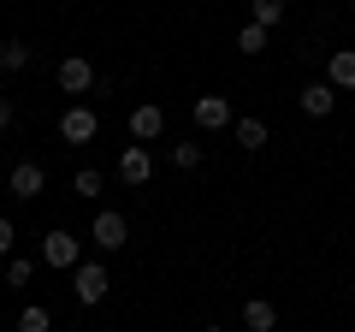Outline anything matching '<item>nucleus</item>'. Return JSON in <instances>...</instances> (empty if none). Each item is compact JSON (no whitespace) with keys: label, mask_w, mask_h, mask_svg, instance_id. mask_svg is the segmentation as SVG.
Listing matches in <instances>:
<instances>
[{"label":"nucleus","mask_w":355,"mask_h":332,"mask_svg":"<svg viewBox=\"0 0 355 332\" xmlns=\"http://www.w3.org/2000/svg\"><path fill=\"white\" fill-rule=\"evenodd\" d=\"M30 273H36L30 256H6V285H30Z\"/></svg>","instance_id":"18"},{"label":"nucleus","mask_w":355,"mask_h":332,"mask_svg":"<svg viewBox=\"0 0 355 332\" xmlns=\"http://www.w3.org/2000/svg\"><path fill=\"white\" fill-rule=\"evenodd\" d=\"M60 90L65 95H89V90H95V65L77 60V53H71V60H60Z\"/></svg>","instance_id":"4"},{"label":"nucleus","mask_w":355,"mask_h":332,"mask_svg":"<svg viewBox=\"0 0 355 332\" xmlns=\"http://www.w3.org/2000/svg\"><path fill=\"white\" fill-rule=\"evenodd\" d=\"M166 131V107H154V101H142V107H130V137L137 142H148V137H160Z\"/></svg>","instance_id":"8"},{"label":"nucleus","mask_w":355,"mask_h":332,"mask_svg":"<svg viewBox=\"0 0 355 332\" xmlns=\"http://www.w3.org/2000/svg\"><path fill=\"white\" fill-rule=\"evenodd\" d=\"M18 65H30V48L24 42H0V72H18Z\"/></svg>","instance_id":"17"},{"label":"nucleus","mask_w":355,"mask_h":332,"mask_svg":"<svg viewBox=\"0 0 355 332\" xmlns=\"http://www.w3.org/2000/svg\"><path fill=\"white\" fill-rule=\"evenodd\" d=\"M71 190L95 202V196H101V172H95V166H83V172H77V179H71Z\"/></svg>","instance_id":"19"},{"label":"nucleus","mask_w":355,"mask_h":332,"mask_svg":"<svg viewBox=\"0 0 355 332\" xmlns=\"http://www.w3.org/2000/svg\"><path fill=\"white\" fill-rule=\"evenodd\" d=\"M89 238L113 256V249H125V243H130V226H125V214H119V208H101V214H95V226H89Z\"/></svg>","instance_id":"1"},{"label":"nucleus","mask_w":355,"mask_h":332,"mask_svg":"<svg viewBox=\"0 0 355 332\" xmlns=\"http://www.w3.org/2000/svg\"><path fill=\"white\" fill-rule=\"evenodd\" d=\"M243 326L249 332H272L279 326V308L266 303V297H249V303H243Z\"/></svg>","instance_id":"11"},{"label":"nucleus","mask_w":355,"mask_h":332,"mask_svg":"<svg viewBox=\"0 0 355 332\" xmlns=\"http://www.w3.org/2000/svg\"><path fill=\"white\" fill-rule=\"evenodd\" d=\"M172 166H178V172H196V166H202V142H178V149H172Z\"/></svg>","instance_id":"16"},{"label":"nucleus","mask_w":355,"mask_h":332,"mask_svg":"<svg viewBox=\"0 0 355 332\" xmlns=\"http://www.w3.org/2000/svg\"><path fill=\"white\" fill-rule=\"evenodd\" d=\"M237 48H243V53H261V48H266V24H254V18H249V24L237 30Z\"/></svg>","instance_id":"15"},{"label":"nucleus","mask_w":355,"mask_h":332,"mask_svg":"<svg viewBox=\"0 0 355 332\" xmlns=\"http://www.w3.org/2000/svg\"><path fill=\"white\" fill-rule=\"evenodd\" d=\"M249 13H254V24H266V30H272V24L284 18V0H249Z\"/></svg>","instance_id":"14"},{"label":"nucleus","mask_w":355,"mask_h":332,"mask_svg":"<svg viewBox=\"0 0 355 332\" xmlns=\"http://www.w3.org/2000/svg\"><path fill=\"white\" fill-rule=\"evenodd\" d=\"M48 326H53V320H48V308H36V303H30L24 315H18V332H48Z\"/></svg>","instance_id":"20"},{"label":"nucleus","mask_w":355,"mask_h":332,"mask_svg":"<svg viewBox=\"0 0 355 332\" xmlns=\"http://www.w3.org/2000/svg\"><path fill=\"white\" fill-rule=\"evenodd\" d=\"M0 256H12V219H0Z\"/></svg>","instance_id":"21"},{"label":"nucleus","mask_w":355,"mask_h":332,"mask_svg":"<svg viewBox=\"0 0 355 332\" xmlns=\"http://www.w3.org/2000/svg\"><path fill=\"white\" fill-rule=\"evenodd\" d=\"M71 291H77V303H83V308H95V303L107 297V267H101V261L71 267Z\"/></svg>","instance_id":"2"},{"label":"nucleus","mask_w":355,"mask_h":332,"mask_svg":"<svg viewBox=\"0 0 355 332\" xmlns=\"http://www.w3.org/2000/svg\"><path fill=\"white\" fill-rule=\"evenodd\" d=\"M349 13H355V0H349Z\"/></svg>","instance_id":"23"},{"label":"nucleus","mask_w":355,"mask_h":332,"mask_svg":"<svg viewBox=\"0 0 355 332\" xmlns=\"http://www.w3.org/2000/svg\"><path fill=\"white\" fill-rule=\"evenodd\" d=\"M6 131H12V101L0 95V137H6Z\"/></svg>","instance_id":"22"},{"label":"nucleus","mask_w":355,"mask_h":332,"mask_svg":"<svg viewBox=\"0 0 355 332\" xmlns=\"http://www.w3.org/2000/svg\"><path fill=\"white\" fill-rule=\"evenodd\" d=\"M196 125L202 131H231L237 125V119H231V101L225 95H202V101H196Z\"/></svg>","instance_id":"6"},{"label":"nucleus","mask_w":355,"mask_h":332,"mask_svg":"<svg viewBox=\"0 0 355 332\" xmlns=\"http://www.w3.org/2000/svg\"><path fill=\"white\" fill-rule=\"evenodd\" d=\"M95 131H101V119L89 113V107H65V113H60V137L65 142H89Z\"/></svg>","instance_id":"5"},{"label":"nucleus","mask_w":355,"mask_h":332,"mask_svg":"<svg viewBox=\"0 0 355 332\" xmlns=\"http://www.w3.org/2000/svg\"><path fill=\"white\" fill-rule=\"evenodd\" d=\"M331 107H338V90H331V83H308L302 90V113L308 119H326Z\"/></svg>","instance_id":"12"},{"label":"nucleus","mask_w":355,"mask_h":332,"mask_svg":"<svg viewBox=\"0 0 355 332\" xmlns=\"http://www.w3.org/2000/svg\"><path fill=\"white\" fill-rule=\"evenodd\" d=\"M231 137H237L243 142V149H266V119H237V125H231Z\"/></svg>","instance_id":"13"},{"label":"nucleus","mask_w":355,"mask_h":332,"mask_svg":"<svg viewBox=\"0 0 355 332\" xmlns=\"http://www.w3.org/2000/svg\"><path fill=\"white\" fill-rule=\"evenodd\" d=\"M119 179H125V184H148V179H154V160H148L142 142H130V149L119 154Z\"/></svg>","instance_id":"7"},{"label":"nucleus","mask_w":355,"mask_h":332,"mask_svg":"<svg viewBox=\"0 0 355 332\" xmlns=\"http://www.w3.org/2000/svg\"><path fill=\"white\" fill-rule=\"evenodd\" d=\"M326 83L331 90H355V48H338L326 60Z\"/></svg>","instance_id":"10"},{"label":"nucleus","mask_w":355,"mask_h":332,"mask_svg":"<svg viewBox=\"0 0 355 332\" xmlns=\"http://www.w3.org/2000/svg\"><path fill=\"white\" fill-rule=\"evenodd\" d=\"M42 184H48V179H42L36 160H18V166H12V196H18V202H36Z\"/></svg>","instance_id":"9"},{"label":"nucleus","mask_w":355,"mask_h":332,"mask_svg":"<svg viewBox=\"0 0 355 332\" xmlns=\"http://www.w3.org/2000/svg\"><path fill=\"white\" fill-rule=\"evenodd\" d=\"M42 261H48V267H83V261H77V238L71 231H48V238H42Z\"/></svg>","instance_id":"3"}]
</instances>
